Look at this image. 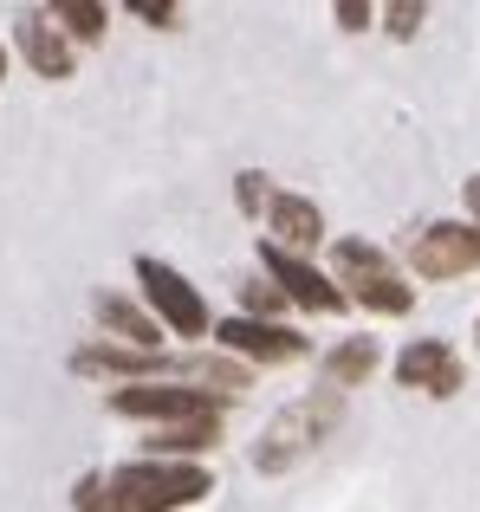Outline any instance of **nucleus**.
I'll return each mask as SVG.
<instances>
[{
	"instance_id": "obj_1",
	"label": "nucleus",
	"mask_w": 480,
	"mask_h": 512,
	"mask_svg": "<svg viewBox=\"0 0 480 512\" xmlns=\"http://www.w3.org/2000/svg\"><path fill=\"white\" fill-rule=\"evenodd\" d=\"M338 415H344V389H312V396L286 402V409L266 422L260 448H253V467H260V474H286V467L305 461L318 441H331Z\"/></svg>"
},
{
	"instance_id": "obj_2",
	"label": "nucleus",
	"mask_w": 480,
	"mask_h": 512,
	"mask_svg": "<svg viewBox=\"0 0 480 512\" xmlns=\"http://www.w3.org/2000/svg\"><path fill=\"white\" fill-rule=\"evenodd\" d=\"M104 487H111L117 512H176V506H195L215 480H208V467H189V461H130L117 474H104Z\"/></svg>"
},
{
	"instance_id": "obj_3",
	"label": "nucleus",
	"mask_w": 480,
	"mask_h": 512,
	"mask_svg": "<svg viewBox=\"0 0 480 512\" xmlns=\"http://www.w3.org/2000/svg\"><path fill=\"white\" fill-rule=\"evenodd\" d=\"M331 266H338V292L357 305H370V312H409L416 305V292L396 279V266L383 260L370 240H338V253H331Z\"/></svg>"
},
{
	"instance_id": "obj_4",
	"label": "nucleus",
	"mask_w": 480,
	"mask_h": 512,
	"mask_svg": "<svg viewBox=\"0 0 480 512\" xmlns=\"http://www.w3.org/2000/svg\"><path fill=\"white\" fill-rule=\"evenodd\" d=\"M111 409L130 415V422L182 428V422H215L221 402L208 389H182V383H124V389H111Z\"/></svg>"
},
{
	"instance_id": "obj_5",
	"label": "nucleus",
	"mask_w": 480,
	"mask_h": 512,
	"mask_svg": "<svg viewBox=\"0 0 480 512\" xmlns=\"http://www.w3.org/2000/svg\"><path fill=\"white\" fill-rule=\"evenodd\" d=\"M422 279H455V273H480V227L474 221H435L416 234L409 247Z\"/></svg>"
},
{
	"instance_id": "obj_6",
	"label": "nucleus",
	"mask_w": 480,
	"mask_h": 512,
	"mask_svg": "<svg viewBox=\"0 0 480 512\" xmlns=\"http://www.w3.org/2000/svg\"><path fill=\"white\" fill-rule=\"evenodd\" d=\"M137 279H143V292H150L156 318H163L169 331H182V338H202V331H208L202 292H195L189 279L176 273V266H163V260H150V253H143V260H137Z\"/></svg>"
},
{
	"instance_id": "obj_7",
	"label": "nucleus",
	"mask_w": 480,
	"mask_h": 512,
	"mask_svg": "<svg viewBox=\"0 0 480 512\" xmlns=\"http://www.w3.org/2000/svg\"><path fill=\"white\" fill-rule=\"evenodd\" d=\"M260 260H266V273H273V286L286 292L292 305H305V312H338V305H344L338 279H325L318 266H305L299 253H286V247H273V240H266Z\"/></svg>"
},
{
	"instance_id": "obj_8",
	"label": "nucleus",
	"mask_w": 480,
	"mask_h": 512,
	"mask_svg": "<svg viewBox=\"0 0 480 512\" xmlns=\"http://www.w3.org/2000/svg\"><path fill=\"white\" fill-rule=\"evenodd\" d=\"M396 383L429 389V396H455V389H461V357L442 338H416L403 357H396Z\"/></svg>"
},
{
	"instance_id": "obj_9",
	"label": "nucleus",
	"mask_w": 480,
	"mask_h": 512,
	"mask_svg": "<svg viewBox=\"0 0 480 512\" xmlns=\"http://www.w3.org/2000/svg\"><path fill=\"white\" fill-rule=\"evenodd\" d=\"M215 338L228 344L234 357H253V363H286V357H299V350H305L299 331L266 325V318H228V325H221Z\"/></svg>"
},
{
	"instance_id": "obj_10",
	"label": "nucleus",
	"mask_w": 480,
	"mask_h": 512,
	"mask_svg": "<svg viewBox=\"0 0 480 512\" xmlns=\"http://www.w3.org/2000/svg\"><path fill=\"white\" fill-rule=\"evenodd\" d=\"M72 370L78 376H156V370H176L182 376V363L156 357V350H130V344H85V350H72Z\"/></svg>"
},
{
	"instance_id": "obj_11",
	"label": "nucleus",
	"mask_w": 480,
	"mask_h": 512,
	"mask_svg": "<svg viewBox=\"0 0 480 512\" xmlns=\"http://www.w3.org/2000/svg\"><path fill=\"white\" fill-rule=\"evenodd\" d=\"M20 52H26V65H33L39 78H72V46H65V33H59L52 13H26L20 20Z\"/></svg>"
},
{
	"instance_id": "obj_12",
	"label": "nucleus",
	"mask_w": 480,
	"mask_h": 512,
	"mask_svg": "<svg viewBox=\"0 0 480 512\" xmlns=\"http://www.w3.org/2000/svg\"><path fill=\"white\" fill-rule=\"evenodd\" d=\"M91 312H98V325L111 331V338H124L130 350H156V338H163V318H150L143 305L117 299V292H98V299H91Z\"/></svg>"
},
{
	"instance_id": "obj_13",
	"label": "nucleus",
	"mask_w": 480,
	"mask_h": 512,
	"mask_svg": "<svg viewBox=\"0 0 480 512\" xmlns=\"http://www.w3.org/2000/svg\"><path fill=\"white\" fill-rule=\"evenodd\" d=\"M266 221H273V234H279L273 247H286V253H299V247H318V240H325V214H318L305 195H273Z\"/></svg>"
},
{
	"instance_id": "obj_14",
	"label": "nucleus",
	"mask_w": 480,
	"mask_h": 512,
	"mask_svg": "<svg viewBox=\"0 0 480 512\" xmlns=\"http://www.w3.org/2000/svg\"><path fill=\"white\" fill-rule=\"evenodd\" d=\"M370 370H377V344H370V338H344V344L325 357V376H331V389H351V383H364Z\"/></svg>"
},
{
	"instance_id": "obj_15",
	"label": "nucleus",
	"mask_w": 480,
	"mask_h": 512,
	"mask_svg": "<svg viewBox=\"0 0 480 512\" xmlns=\"http://www.w3.org/2000/svg\"><path fill=\"white\" fill-rule=\"evenodd\" d=\"M215 441H221V415H215V422L156 428V435H150V448H156V454H202V448H215Z\"/></svg>"
},
{
	"instance_id": "obj_16",
	"label": "nucleus",
	"mask_w": 480,
	"mask_h": 512,
	"mask_svg": "<svg viewBox=\"0 0 480 512\" xmlns=\"http://www.w3.org/2000/svg\"><path fill=\"white\" fill-rule=\"evenodd\" d=\"M52 20L72 26L78 39H104V20H111V13H104L98 0H52Z\"/></svg>"
},
{
	"instance_id": "obj_17",
	"label": "nucleus",
	"mask_w": 480,
	"mask_h": 512,
	"mask_svg": "<svg viewBox=\"0 0 480 512\" xmlns=\"http://www.w3.org/2000/svg\"><path fill=\"white\" fill-rule=\"evenodd\" d=\"M422 13H429L422 0H396V7H383V20H390V33H396V39H409V33L422 26Z\"/></svg>"
},
{
	"instance_id": "obj_18",
	"label": "nucleus",
	"mask_w": 480,
	"mask_h": 512,
	"mask_svg": "<svg viewBox=\"0 0 480 512\" xmlns=\"http://www.w3.org/2000/svg\"><path fill=\"white\" fill-rule=\"evenodd\" d=\"M78 512H117V506H111V487H104V474L78 480Z\"/></svg>"
},
{
	"instance_id": "obj_19",
	"label": "nucleus",
	"mask_w": 480,
	"mask_h": 512,
	"mask_svg": "<svg viewBox=\"0 0 480 512\" xmlns=\"http://www.w3.org/2000/svg\"><path fill=\"white\" fill-rule=\"evenodd\" d=\"M279 305H286V292H279V286H260V279L247 286V318H266V312H279Z\"/></svg>"
},
{
	"instance_id": "obj_20",
	"label": "nucleus",
	"mask_w": 480,
	"mask_h": 512,
	"mask_svg": "<svg viewBox=\"0 0 480 512\" xmlns=\"http://www.w3.org/2000/svg\"><path fill=\"white\" fill-rule=\"evenodd\" d=\"M240 208H247V214L273 208V188H266V175H240Z\"/></svg>"
},
{
	"instance_id": "obj_21",
	"label": "nucleus",
	"mask_w": 480,
	"mask_h": 512,
	"mask_svg": "<svg viewBox=\"0 0 480 512\" xmlns=\"http://www.w3.org/2000/svg\"><path fill=\"white\" fill-rule=\"evenodd\" d=\"M130 13L150 20V26H176V7H169V0H130Z\"/></svg>"
},
{
	"instance_id": "obj_22",
	"label": "nucleus",
	"mask_w": 480,
	"mask_h": 512,
	"mask_svg": "<svg viewBox=\"0 0 480 512\" xmlns=\"http://www.w3.org/2000/svg\"><path fill=\"white\" fill-rule=\"evenodd\" d=\"M370 20H377V13H370L364 0H338V26H351V33H364Z\"/></svg>"
},
{
	"instance_id": "obj_23",
	"label": "nucleus",
	"mask_w": 480,
	"mask_h": 512,
	"mask_svg": "<svg viewBox=\"0 0 480 512\" xmlns=\"http://www.w3.org/2000/svg\"><path fill=\"white\" fill-rule=\"evenodd\" d=\"M468 208H474V227H480V175H468Z\"/></svg>"
},
{
	"instance_id": "obj_24",
	"label": "nucleus",
	"mask_w": 480,
	"mask_h": 512,
	"mask_svg": "<svg viewBox=\"0 0 480 512\" xmlns=\"http://www.w3.org/2000/svg\"><path fill=\"white\" fill-rule=\"evenodd\" d=\"M0 78H7V46H0Z\"/></svg>"
}]
</instances>
